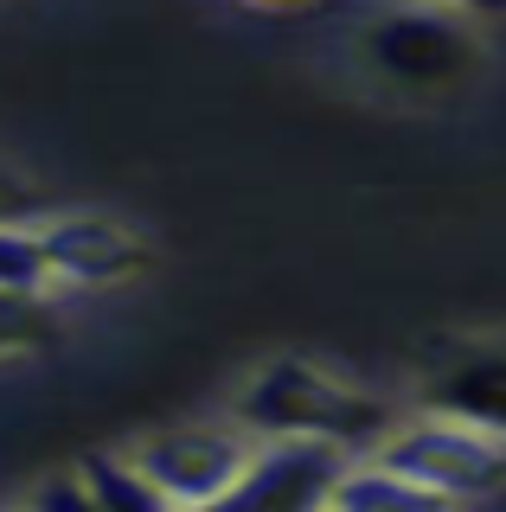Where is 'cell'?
I'll return each mask as SVG.
<instances>
[{
  "label": "cell",
  "instance_id": "6da1fadb",
  "mask_svg": "<svg viewBox=\"0 0 506 512\" xmlns=\"http://www.w3.org/2000/svg\"><path fill=\"white\" fill-rule=\"evenodd\" d=\"M237 429H250V436H327L346 442L353 455H372L398 429V410L385 397H366L353 384L314 372L308 359H276L237 391Z\"/></svg>",
  "mask_w": 506,
  "mask_h": 512
},
{
  "label": "cell",
  "instance_id": "5b68a950",
  "mask_svg": "<svg viewBox=\"0 0 506 512\" xmlns=\"http://www.w3.org/2000/svg\"><path fill=\"white\" fill-rule=\"evenodd\" d=\"M250 455L257 448L231 436V429H167V436L141 442L135 461L161 480L167 506H225L250 468Z\"/></svg>",
  "mask_w": 506,
  "mask_h": 512
},
{
  "label": "cell",
  "instance_id": "52a82bcc",
  "mask_svg": "<svg viewBox=\"0 0 506 512\" xmlns=\"http://www.w3.org/2000/svg\"><path fill=\"white\" fill-rule=\"evenodd\" d=\"M430 404L474 429L506 436V346H468L430 378Z\"/></svg>",
  "mask_w": 506,
  "mask_h": 512
},
{
  "label": "cell",
  "instance_id": "7c38bea8",
  "mask_svg": "<svg viewBox=\"0 0 506 512\" xmlns=\"http://www.w3.org/2000/svg\"><path fill=\"white\" fill-rule=\"evenodd\" d=\"M33 218H39V186L0 160V224H33Z\"/></svg>",
  "mask_w": 506,
  "mask_h": 512
},
{
  "label": "cell",
  "instance_id": "4fadbf2b",
  "mask_svg": "<svg viewBox=\"0 0 506 512\" xmlns=\"http://www.w3.org/2000/svg\"><path fill=\"white\" fill-rule=\"evenodd\" d=\"M436 7H462L474 20H487V13H506V0H436Z\"/></svg>",
  "mask_w": 506,
  "mask_h": 512
},
{
  "label": "cell",
  "instance_id": "30bf717a",
  "mask_svg": "<svg viewBox=\"0 0 506 512\" xmlns=\"http://www.w3.org/2000/svg\"><path fill=\"white\" fill-rule=\"evenodd\" d=\"M58 333L45 295L33 288H0V359H20V352H39Z\"/></svg>",
  "mask_w": 506,
  "mask_h": 512
},
{
  "label": "cell",
  "instance_id": "ba28073f",
  "mask_svg": "<svg viewBox=\"0 0 506 512\" xmlns=\"http://www.w3.org/2000/svg\"><path fill=\"white\" fill-rule=\"evenodd\" d=\"M334 506L340 512H385V506H449L442 493H430L417 474H404V468H391V461H353V468L340 474V487H334Z\"/></svg>",
  "mask_w": 506,
  "mask_h": 512
},
{
  "label": "cell",
  "instance_id": "7a4b0ae2",
  "mask_svg": "<svg viewBox=\"0 0 506 512\" xmlns=\"http://www.w3.org/2000/svg\"><path fill=\"white\" fill-rule=\"evenodd\" d=\"M468 20L474 13L436 7V0L391 7L359 32V52L385 84H398L410 96H449L481 71V39H474Z\"/></svg>",
  "mask_w": 506,
  "mask_h": 512
},
{
  "label": "cell",
  "instance_id": "277c9868",
  "mask_svg": "<svg viewBox=\"0 0 506 512\" xmlns=\"http://www.w3.org/2000/svg\"><path fill=\"white\" fill-rule=\"evenodd\" d=\"M353 461H359L353 448L327 442V436H263V448L250 455V468L231 487L225 506H263V512L334 506V487Z\"/></svg>",
  "mask_w": 506,
  "mask_h": 512
},
{
  "label": "cell",
  "instance_id": "5bb4252c",
  "mask_svg": "<svg viewBox=\"0 0 506 512\" xmlns=\"http://www.w3.org/2000/svg\"><path fill=\"white\" fill-rule=\"evenodd\" d=\"M257 7H308V0H257Z\"/></svg>",
  "mask_w": 506,
  "mask_h": 512
},
{
  "label": "cell",
  "instance_id": "3957f363",
  "mask_svg": "<svg viewBox=\"0 0 506 512\" xmlns=\"http://www.w3.org/2000/svg\"><path fill=\"white\" fill-rule=\"evenodd\" d=\"M378 461L417 474L442 500H487L506 487V436L474 429L462 416H430V423H398L385 436V448H372Z\"/></svg>",
  "mask_w": 506,
  "mask_h": 512
},
{
  "label": "cell",
  "instance_id": "8fae6325",
  "mask_svg": "<svg viewBox=\"0 0 506 512\" xmlns=\"http://www.w3.org/2000/svg\"><path fill=\"white\" fill-rule=\"evenodd\" d=\"M52 282V250H45V224H0V288H33L45 295Z\"/></svg>",
  "mask_w": 506,
  "mask_h": 512
},
{
  "label": "cell",
  "instance_id": "8992f818",
  "mask_svg": "<svg viewBox=\"0 0 506 512\" xmlns=\"http://www.w3.org/2000/svg\"><path fill=\"white\" fill-rule=\"evenodd\" d=\"M45 250H52V282H77V288H109V282H129L141 276L148 250H141L135 231L109 218H52L45 224Z\"/></svg>",
  "mask_w": 506,
  "mask_h": 512
},
{
  "label": "cell",
  "instance_id": "9c48e42d",
  "mask_svg": "<svg viewBox=\"0 0 506 512\" xmlns=\"http://www.w3.org/2000/svg\"><path fill=\"white\" fill-rule=\"evenodd\" d=\"M77 480L90 487V506H116V512H154V506H167L161 480L141 468V461L84 455V461H77Z\"/></svg>",
  "mask_w": 506,
  "mask_h": 512
}]
</instances>
